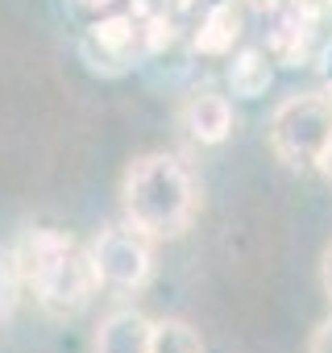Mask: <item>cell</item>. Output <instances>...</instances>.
I'll list each match as a JSON object with an SVG mask.
<instances>
[{"instance_id":"6da1fadb","label":"cell","mask_w":332,"mask_h":353,"mask_svg":"<svg viewBox=\"0 0 332 353\" xmlns=\"http://www.w3.org/2000/svg\"><path fill=\"white\" fill-rule=\"evenodd\" d=\"M21 283L34 291L38 307L54 320H75L92 307L100 279L92 270L87 245H79L63 229H25L13 245Z\"/></svg>"},{"instance_id":"7a4b0ae2","label":"cell","mask_w":332,"mask_h":353,"mask_svg":"<svg viewBox=\"0 0 332 353\" xmlns=\"http://www.w3.org/2000/svg\"><path fill=\"white\" fill-rule=\"evenodd\" d=\"M125 221L149 233L154 241H175L196 225L200 183L183 158L175 154H141L125 166L121 179Z\"/></svg>"},{"instance_id":"3957f363","label":"cell","mask_w":332,"mask_h":353,"mask_svg":"<svg viewBox=\"0 0 332 353\" xmlns=\"http://www.w3.org/2000/svg\"><path fill=\"white\" fill-rule=\"evenodd\" d=\"M270 150L287 170H315L332 141V92H295L270 112Z\"/></svg>"},{"instance_id":"277c9868","label":"cell","mask_w":332,"mask_h":353,"mask_svg":"<svg viewBox=\"0 0 332 353\" xmlns=\"http://www.w3.org/2000/svg\"><path fill=\"white\" fill-rule=\"evenodd\" d=\"M87 258H92L100 287L121 291V295H133L154 279V237L129 221L104 225L87 241Z\"/></svg>"},{"instance_id":"5b68a950","label":"cell","mask_w":332,"mask_h":353,"mask_svg":"<svg viewBox=\"0 0 332 353\" xmlns=\"http://www.w3.org/2000/svg\"><path fill=\"white\" fill-rule=\"evenodd\" d=\"M79 54L96 75H125L133 67L137 54H145V34H141V17L133 13H104L96 17L83 38H79Z\"/></svg>"},{"instance_id":"8992f818","label":"cell","mask_w":332,"mask_h":353,"mask_svg":"<svg viewBox=\"0 0 332 353\" xmlns=\"http://www.w3.org/2000/svg\"><path fill=\"white\" fill-rule=\"evenodd\" d=\"M262 50L278 67H303L311 63V42H315V17L299 5V0H270L262 13Z\"/></svg>"},{"instance_id":"52a82bcc","label":"cell","mask_w":332,"mask_h":353,"mask_svg":"<svg viewBox=\"0 0 332 353\" xmlns=\"http://www.w3.org/2000/svg\"><path fill=\"white\" fill-rule=\"evenodd\" d=\"M179 125L187 129L191 141H200V145H220V141L233 137V104H229V96H220V92H212V88H200V92H191V96L183 100Z\"/></svg>"},{"instance_id":"ba28073f","label":"cell","mask_w":332,"mask_h":353,"mask_svg":"<svg viewBox=\"0 0 332 353\" xmlns=\"http://www.w3.org/2000/svg\"><path fill=\"white\" fill-rule=\"evenodd\" d=\"M154 320L137 307H112L96 328V353H149Z\"/></svg>"},{"instance_id":"9c48e42d","label":"cell","mask_w":332,"mask_h":353,"mask_svg":"<svg viewBox=\"0 0 332 353\" xmlns=\"http://www.w3.org/2000/svg\"><path fill=\"white\" fill-rule=\"evenodd\" d=\"M241 30H245V5L241 0H216V5H208V13L200 17L196 50L208 54V59H229Z\"/></svg>"},{"instance_id":"30bf717a","label":"cell","mask_w":332,"mask_h":353,"mask_svg":"<svg viewBox=\"0 0 332 353\" xmlns=\"http://www.w3.org/2000/svg\"><path fill=\"white\" fill-rule=\"evenodd\" d=\"M225 79H229V92H233L237 100H258V96H266L270 83H274V59H270L262 46H241L237 54H229Z\"/></svg>"},{"instance_id":"8fae6325","label":"cell","mask_w":332,"mask_h":353,"mask_svg":"<svg viewBox=\"0 0 332 353\" xmlns=\"http://www.w3.org/2000/svg\"><path fill=\"white\" fill-rule=\"evenodd\" d=\"M149 353H208V345L200 328H191L187 320H154Z\"/></svg>"},{"instance_id":"7c38bea8","label":"cell","mask_w":332,"mask_h":353,"mask_svg":"<svg viewBox=\"0 0 332 353\" xmlns=\"http://www.w3.org/2000/svg\"><path fill=\"white\" fill-rule=\"evenodd\" d=\"M17 295H21V270H17V258H13V250H0V324L13 316Z\"/></svg>"},{"instance_id":"4fadbf2b","label":"cell","mask_w":332,"mask_h":353,"mask_svg":"<svg viewBox=\"0 0 332 353\" xmlns=\"http://www.w3.org/2000/svg\"><path fill=\"white\" fill-rule=\"evenodd\" d=\"M315 75H320V88L332 92V38L315 50Z\"/></svg>"},{"instance_id":"5bb4252c","label":"cell","mask_w":332,"mask_h":353,"mask_svg":"<svg viewBox=\"0 0 332 353\" xmlns=\"http://www.w3.org/2000/svg\"><path fill=\"white\" fill-rule=\"evenodd\" d=\"M307 353H332V316H324L307 341Z\"/></svg>"},{"instance_id":"9a60e30c","label":"cell","mask_w":332,"mask_h":353,"mask_svg":"<svg viewBox=\"0 0 332 353\" xmlns=\"http://www.w3.org/2000/svg\"><path fill=\"white\" fill-rule=\"evenodd\" d=\"M320 283H324V295L332 303V245L324 250V262H320Z\"/></svg>"},{"instance_id":"2e32d148","label":"cell","mask_w":332,"mask_h":353,"mask_svg":"<svg viewBox=\"0 0 332 353\" xmlns=\"http://www.w3.org/2000/svg\"><path fill=\"white\" fill-rule=\"evenodd\" d=\"M299 5L320 21V17H332V0H299Z\"/></svg>"},{"instance_id":"e0dca14e","label":"cell","mask_w":332,"mask_h":353,"mask_svg":"<svg viewBox=\"0 0 332 353\" xmlns=\"http://www.w3.org/2000/svg\"><path fill=\"white\" fill-rule=\"evenodd\" d=\"M315 170H320V174H324V179L332 183V141L324 145V154H320V162H315Z\"/></svg>"},{"instance_id":"ac0fdd59","label":"cell","mask_w":332,"mask_h":353,"mask_svg":"<svg viewBox=\"0 0 332 353\" xmlns=\"http://www.w3.org/2000/svg\"><path fill=\"white\" fill-rule=\"evenodd\" d=\"M112 5H116V0H79V9H87V13H104Z\"/></svg>"}]
</instances>
